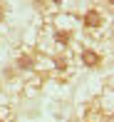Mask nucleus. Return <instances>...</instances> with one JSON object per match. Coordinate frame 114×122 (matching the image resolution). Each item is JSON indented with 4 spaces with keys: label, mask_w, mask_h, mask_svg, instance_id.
Listing matches in <instances>:
<instances>
[{
    "label": "nucleus",
    "mask_w": 114,
    "mask_h": 122,
    "mask_svg": "<svg viewBox=\"0 0 114 122\" xmlns=\"http://www.w3.org/2000/svg\"><path fill=\"white\" fill-rule=\"evenodd\" d=\"M84 27L87 30H97V27H102V13L99 10H87L84 13Z\"/></svg>",
    "instance_id": "1"
},
{
    "label": "nucleus",
    "mask_w": 114,
    "mask_h": 122,
    "mask_svg": "<svg viewBox=\"0 0 114 122\" xmlns=\"http://www.w3.org/2000/svg\"><path fill=\"white\" fill-rule=\"evenodd\" d=\"M82 62H84V67H99L102 65V55L97 52V50H82Z\"/></svg>",
    "instance_id": "2"
},
{
    "label": "nucleus",
    "mask_w": 114,
    "mask_h": 122,
    "mask_svg": "<svg viewBox=\"0 0 114 122\" xmlns=\"http://www.w3.org/2000/svg\"><path fill=\"white\" fill-rule=\"evenodd\" d=\"M18 67H23V70H32V67H35V60L27 57V55H23V57L18 60Z\"/></svg>",
    "instance_id": "3"
},
{
    "label": "nucleus",
    "mask_w": 114,
    "mask_h": 122,
    "mask_svg": "<svg viewBox=\"0 0 114 122\" xmlns=\"http://www.w3.org/2000/svg\"><path fill=\"white\" fill-rule=\"evenodd\" d=\"M55 37H57V42H62V45H67V42H69V32H67V30L55 32Z\"/></svg>",
    "instance_id": "4"
},
{
    "label": "nucleus",
    "mask_w": 114,
    "mask_h": 122,
    "mask_svg": "<svg viewBox=\"0 0 114 122\" xmlns=\"http://www.w3.org/2000/svg\"><path fill=\"white\" fill-rule=\"evenodd\" d=\"M3 15H5V10H3V5H0V20H3Z\"/></svg>",
    "instance_id": "5"
},
{
    "label": "nucleus",
    "mask_w": 114,
    "mask_h": 122,
    "mask_svg": "<svg viewBox=\"0 0 114 122\" xmlns=\"http://www.w3.org/2000/svg\"><path fill=\"white\" fill-rule=\"evenodd\" d=\"M0 122H3V120H0Z\"/></svg>",
    "instance_id": "6"
}]
</instances>
